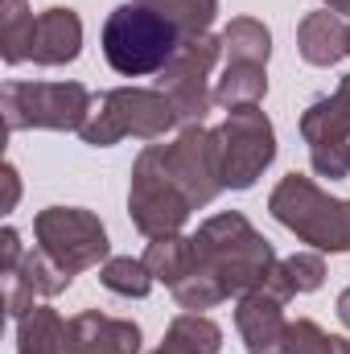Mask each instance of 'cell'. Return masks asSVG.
<instances>
[{
    "instance_id": "6da1fadb",
    "label": "cell",
    "mask_w": 350,
    "mask_h": 354,
    "mask_svg": "<svg viewBox=\"0 0 350 354\" xmlns=\"http://www.w3.org/2000/svg\"><path fill=\"white\" fill-rule=\"evenodd\" d=\"M177 29L169 17H161L157 8L149 4H120L107 25H103V54L107 62L128 75V79H140V75H153V71H165L177 58Z\"/></svg>"
},
{
    "instance_id": "7a4b0ae2",
    "label": "cell",
    "mask_w": 350,
    "mask_h": 354,
    "mask_svg": "<svg viewBox=\"0 0 350 354\" xmlns=\"http://www.w3.org/2000/svg\"><path fill=\"white\" fill-rule=\"evenodd\" d=\"M272 214L317 248H334V252L350 248V202L322 198L305 177L293 174L280 181V189L272 194Z\"/></svg>"
},
{
    "instance_id": "3957f363",
    "label": "cell",
    "mask_w": 350,
    "mask_h": 354,
    "mask_svg": "<svg viewBox=\"0 0 350 354\" xmlns=\"http://www.w3.org/2000/svg\"><path fill=\"white\" fill-rule=\"evenodd\" d=\"M219 153H223V185H252L256 174L272 161V128L260 111L243 107L227 120V128L219 132Z\"/></svg>"
},
{
    "instance_id": "277c9868",
    "label": "cell",
    "mask_w": 350,
    "mask_h": 354,
    "mask_svg": "<svg viewBox=\"0 0 350 354\" xmlns=\"http://www.w3.org/2000/svg\"><path fill=\"white\" fill-rule=\"evenodd\" d=\"M305 140L313 145V165L326 177L350 174V75L334 99H322L305 111Z\"/></svg>"
},
{
    "instance_id": "5b68a950",
    "label": "cell",
    "mask_w": 350,
    "mask_h": 354,
    "mask_svg": "<svg viewBox=\"0 0 350 354\" xmlns=\"http://www.w3.org/2000/svg\"><path fill=\"white\" fill-rule=\"evenodd\" d=\"M4 107H8V128H25V124L75 128V124H83L87 91L75 87V83H66V87H25V83H12V87H4Z\"/></svg>"
},
{
    "instance_id": "8992f818",
    "label": "cell",
    "mask_w": 350,
    "mask_h": 354,
    "mask_svg": "<svg viewBox=\"0 0 350 354\" xmlns=\"http://www.w3.org/2000/svg\"><path fill=\"white\" fill-rule=\"evenodd\" d=\"M37 235H42L46 252L58 256V264L66 268V272H79V268L95 264L107 252L103 227L91 214H83V210H62V206L46 210L37 218Z\"/></svg>"
},
{
    "instance_id": "52a82bcc",
    "label": "cell",
    "mask_w": 350,
    "mask_h": 354,
    "mask_svg": "<svg viewBox=\"0 0 350 354\" xmlns=\"http://www.w3.org/2000/svg\"><path fill=\"white\" fill-rule=\"evenodd\" d=\"M214 41L210 37H194V41H185L181 50H177V58L165 66V79H169V91H174L177 99V111L181 115H198L202 120V111H206V91H202V75L210 71V62H214Z\"/></svg>"
},
{
    "instance_id": "ba28073f",
    "label": "cell",
    "mask_w": 350,
    "mask_h": 354,
    "mask_svg": "<svg viewBox=\"0 0 350 354\" xmlns=\"http://www.w3.org/2000/svg\"><path fill=\"white\" fill-rule=\"evenodd\" d=\"M71 351L75 354H136L140 346V330L128 322H107L99 313H83L71 326Z\"/></svg>"
},
{
    "instance_id": "9c48e42d",
    "label": "cell",
    "mask_w": 350,
    "mask_h": 354,
    "mask_svg": "<svg viewBox=\"0 0 350 354\" xmlns=\"http://www.w3.org/2000/svg\"><path fill=\"white\" fill-rule=\"evenodd\" d=\"M239 330L248 334V351L252 354H284L288 326H280V301L276 297L252 292L239 305Z\"/></svg>"
},
{
    "instance_id": "30bf717a",
    "label": "cell",
    "mask_w": 350,
    "mask_h": 354,
    "mask_svg": "<svg viewBox=\"0 0 350 354\" xmlns=\"http://www.w3.org/2000/svg\"><path fill=\"white\" fill-rule=\"evenodd\" d=\"M79 17L71 8H50L46 17H37V29H33V46L29 54L37 62H71L79 54Z\"/></svg>"
},
{
    "instance_id": "8fae6325",
    "label": "cell",
    "mask_w": 350,
    "mask_h": 354,
    "mask_svg": "<svg viewBox=\"0 0 350 354\" xmlns=\"http://www.w3.org/2000/svg\"><path fill=\"white\" fill-rule=\"evenodd\" d=\"M301 50H305L309 62L326 66V62L342 58L350 50V33L330 17V12H317V17H309V21L301 25Z\"/></svg>"
},
{
    "instance_id": "7c38bea8",
    "label": "cell",
    "mask_w": 350,
    "mask_h": 354,
    "mask_svg": "<svg viewBox=\"0 0 350 354\" xmlns=\"http://www.w3.org/2000/svg\"><path fill=\"white\" fill-rule=\"evenodd\" d=\"M145 264L177 288V284L190 276V264H194V239H157V243L149 248V260H145Z\"/></svg>"
},
{
    "instance_id": "4fadbf2b",
    "label": "cell",
    "mask_w": 350,
    "mask_h": 354,
    "mask_svg": "<svg viewBox=\"0 0 350 354\" xmlns=\"http://www.w3.org/2000/svg\"><path fill=\"white\" fill-rule=\"evenodd\" d=\"M219 351V330L202 317H181L169 330V342L157 354H214Z\"/></svg>"
},
{
    "instance_id": "5bb4252c",
    "label": "cell",
    "mask_w": 350,
    "mask_h": 354,
    "mask_svg": "<svg viewBox=\"0 0 350 354\" xmlns=\"http://www.w3.org/2000/svg\"><path fill=\"white\" fill-rule=\"evenodd\" d=\"M140 4L157 8L161 17L169 12V21L185 33H202L210 25V17H214V0H140Z\"/></svg>"
},
{
    "instance_id": "9a60e30c",
    "label": "cell",
    "mask_w": 350,
    "mask_h": 354,
    "mask_svg": "<svg viewBox=\"0 0 350 354\" xmlns=\"http://www.w3.org/2000/svg\"><path fill=\"white\" fill-rule=\"evenodd\" d=\"M284 354H350L342 338H326L313 322H297L284 334Z\"/></svg>"
},
{
    "instance_id": "2e32d148",
    "label": "cell",
    "mask_w": 350,
    "mask_h": 354,
    "mask_svg": "<svg viewBox=\"0 0 350 354\" xmlns=\"http://www.w3.org/2000/svg\"><path fill=\"white\" fill-rule=\"evenodd\" d=\"M264 71L256 62H248V66H239V71H227V79H223V87H219V99L223 103H252V99H260L264 95Z\"/></svg>"
},
{
    "instance_id": "e0dca14e",
    "label": "cell",
    "mask_w": 350,
    "mask_h": 354,
    "mask_svg": "<svg viewBox=\"0 0 350 354\" xmlns=\"http://www.w3.org/2000/svg\"><path fill=\"white\" fill-rule=\"evenodd\" d=\"M103 284L111 292H132V297H145L153 276H149V264H132V260H111L107 272H103Z\"/></svg>"
},
{
    "instance_id": "ac0fdd59",
    "label": "cell",
    "mask_w": 350,
    "mask_h": 354,
    "mask_svg": "<svg viewBox=\"0 0 350 354\" xmlns=\"http://www.w3.org/2000/svg\"><path fill=\"white\" fill-rule=\"evenodd\" d=\"M227 50L235 58H252V62H264L268 58V33H264L256 21H235L227 29Z\"/></svg>"
},
{
    "instance_id": "d6986e66",
    "label": "cell",
    "mask_w": 350,
    "mask_h": 354,
    "mask_svg": "<svg viewBox=\"0 0 350 354\" xmlns=\"http://www.w3.org/2000/svg\"><path fill=\"white\" fill-rule=\"evenodd\" d=\"M280 292H309V288H317L322 284V264L313 260V256H297V260H288V264L280 268Z\"/></svg>"
},
{
    "instance_id": "ffe728a7",
    "label": "cell",
    "mask_w": 350,
    "mask_h": 354,
    "mask_svg": "<svg viewBox=\"0 0 350 354\" xmlns=\"http://www.w3.org/2000/svg\"><path fill=\"white\" fill-rule=\"evenodd\" d=\"M338 313H342V322L350 326V292H342V297H338Z\"/></svg>"
},
{
    "instance_id": "44dd1931",
    "label": "cell",
    "mask_w": 350,
    "mask_h": 354,
    "mask_svg": "<svg viewBox=\"0 0 350 354\" xmlns=\"http://www.w3.org/2000/svg\"><path fill=\"white\" fill-rule=\"evenodd\" d=\"M334 8H342V12H350V0H330Z\"/></svg>"
}]
</instances>
